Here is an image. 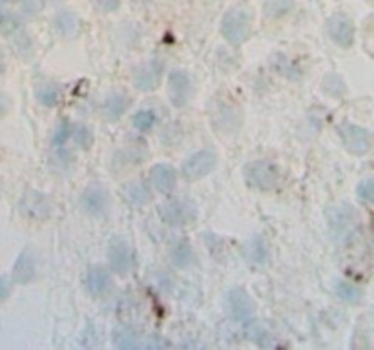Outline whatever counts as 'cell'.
<instances>
[{"mask_svg": "<svg viewBox=\"0 0 374 350\" xmlns=\"http://www.w3.org/2000/svg\"><path fill=\"white\" fill-rule=\"evenodd\" d=\"M13 27H16L15 19L11 15H8V13H2V11H0V32H10Z\"/></svg>", "mask_w": 374, "mask_h": 350, "instance_id": "cell-31", "label": "cell"}, {"mask_svg": "<svg viewBox=\"0 0 374 350\" xmlns=\"http://www.w3.org/2000/svg\"><path fill=\"white\" fill-rule=\"evenodd\" d=\"M338 132H340V137H342L345 148L351 154L365 155L371 150V146H373L369 130H365V128L351 124V122H343Z\"/></svg>", "mask_w": 374, "mask_h": 350, "instance_id": "cell-4", "label": "cell"}, {"mask_svg": "<svg viewBox=\"0 0 374 350\" xmlns=\"http://www.w3.org/2000/svg\"><path fill=\"white\" fill-rule=\"evenodd\" d=\"M73 139H75V143L79 144V146H82L84 150L91 148V144H93V133L90 132V128H86V126L75 128Z\"/></svg>", "mask_w": 374, "mask_h": 350, "instance_id": "cell-27", "label": "cell"}, {"mask_svg": "<svg viewBox=\"0 0 374 350\" xmlns=\"http://www.w3.org/2000/svg\"><path fill=\"white\" fill-rule=\"evenodd\" d=\"M5 68V58H4V51L0 48V71H4Z\"/></svg>", "mask_w": 374, "mask_h": 350, "instance_id": "cell-35", "label": "cell"}, {"mask_svg": "<svg viewBox=\"0 0 374 350\" xmlns=\"http://www.w3.org/2000/svg\"><path fill=\"white\" fill-rule=\"evenodd\" d=\"M80 205L91 215H102L108 210V207H110V199H108V194L104 188L91 186L80 197Z\"/></svg>", "mask_w": 374, "mask_h": 350, "instance_id": "cell-11", "label": "cell"}, {"mask_svg": "<svg viewBox=\"0 0 374 350\" xmlns=\"http://www.w3.org/2000/svg\"><path fill=\"white\" fill-rule=\"evenodd\" d=\"M130 99L121 91H112L104 101V115L108 121H117L128 110Z\"/></svg>", "mask_w": 374, "mask_h": 350, "instance_id": "cell-15", "label": "cell"}, {"mask_svg": "<svg viewBox=\"0 0 374 350\" xmlns=\"http://www.w3.org/2000/svg\"><path fill=\"white\" fill-rule=\"evenodd\" d=\"M338 294H340L342 299H345V301L349 303H358L360 299H362V292H360L358 288L343 281L338 283Z\"/></svg>", "mask_w": 374, "mask_h": 350, "instance_id": "cell-26", "label": "cell"}, {"mask_svg": "<svg viewBox=\"0 0 374 350\" xmlns=\"http://www.w3.org/2000/svg\"><path fill=\"white\" fill-rule=\"evenodd\" d=\"M21 213L32 221H44L54 213V202L43 191L30 190L21 199Z\"/></svg>", "mask_w": 374, "mask_h": 350, "instance_id": "cell-3", "label": "cell"}, {"mask_svg": "<svg viewBox=\"0 0 374 350\" xmlns=\"http://www.w3.org/2000/svg\"><path fill=\"white\" fill-rule=\"evenodd\" d=\"M115 343H117L119 349H135L137 338H135L134 330L126 329V327L115 330Z\"/></svg>", "mask_w": 374, "mask_h": 350, "instance_id": "cell-25", "label": "cell"}, {"mask_svg": "<svg viewBox=\"0 0 374 350\" xmlns=\"http://www.w3.org/2000/svg\"><path fill=\"white\" fill-rule=\"evenodd\" d=\"M165 71V64L159 58H152L148 62L135 69L134 84L143 91H152L155 86L159 84L161 75Z\"/></svg>", "mask_w": 374, "mask_h": 350, "instance_id": "cell-10", "label": "cell"}, {"mask_svg": "<svg viewBox=\"0 0 374 350\" xmlns=\"http://www.w3.org/2000/svg\"><path fill=\"white\" fill-rule=\"evenodd\" d=\"M4 2H8V0H0V4H4Z\"/></svg>", "mask_w": 374, "mask_h": 350, "instance_id": "cell-36", "label": "cell"}, {"mask_svg": "<svg viewBox=\"0 0 374 350\" xmlns=\"http://www.w3.org/2000/svg\"><path fill=\"white\" fill-rule=\"evenodd\" d=\"M68 132H70V124L68 122H62L57 130V133L54 135V143L55 144H62L68 139Z\"/></svg>", "mask_w": 374, "mask_h": 350, "instance_id": "cell-32", "label": "cell"}, {"mask_svg": "<svg viewBox=\"0 0 374 350\" xmlns=\"http://www.w3.org/2000/svg\"><path fill=\"white\" fill-rule=\"evenodd\" d=\"M194 259V252L192 246L187 243V241H181V243H177L174 248H172V261H174V265L179 266V268H185L192 263Z\"/></svg>", "mask_w": 374, "mask_h": 350, "instance_id": "cell-20", "label": "cell"}, {"mask_svg": "<svg viewBox=\"0 0 374 350\" xmlns=\"http://www.w3.org/2000/svg\"><path fill=\"white\" fill-rule=\"evenodd\" d=\"M33 276H35V263L32 259V254L24 252L16 261L15 268H13V277H15V281L26 283L33 279Z\"/></svg>", "mask_w": 374, "mask_h": 350, "instance_id": "cell-18", "label": "cell"}, {"mask_svg": "<svg viewBox=\"0 0 374 350\" xmlns=\"http://www.w3.org/2000/svg\"><path fill=\"white\" fill-rule=\"evenodd\" d=\"M226 305H229V312L235 319H246L254 312V303L248 297V294L241 288H234V290L229 292Z\"/></svg>", "mask_w": 374, "mask_h": 350, "instance_id": "cell-12", "label": "cell"}, {"mask_svg": "<svg viewBox=\"0 0 374 350\" xmlns=\"http://www.w3.org/2000/svg\"><path fill=\"white\" fill-rule=\"evenodd\" d=\"M37 101L46 108L55 106L59 102V88L54 84H44L37 90Z\"/></svg>", "mask_w": 374, "mask_h": 350, "instance_id": "cell-22", "label": "cell"}, {"mask_svg": "<svg viewBox=\"0 0 374 350\" xmlns=\"http://www.w3.org/2000/svg\"><path fill=\"white\" fill-rule=\"evenodd\" d=\"M270 66H274V69L278 71L281 77H289V79H296L298 77V69L296 66H292L289 58L285 57V55H274L272 60H270Z\"/></svg>", "mask_w": 374, "mask_h": 350, "instance_id": "cell-21", "label": "cell"}, {"mask_svg": "<svg viewBox=\"0 0 374 350\" xmlns=\"http://www.w3.org/2000/svg\"><path fill=\"white\" fill-rule=\"evenodd\" d=\"M294 8V0H265L263 11L268 19H281Z\"/></svg>", "mask_w": 374, "mask_h": 350, "instance_id": "cell-19", "label": "cell"}, {"mask_svg": "<svg viewBox=\"0 0 374 350\" xmlns=\"http://www.w3.org/2000/svg\"><path fill=\"white\" fill-rule=\"evenodd\" d=\"M21 8L26 15H35L43 10V2L40 0H22Z\"/></svg>", "mask_w": 374, "mask_h": 350, "instance_id": "cell-30", "label": "cell"}, {"mask_svg": "<svg viewBox=\"0 0 374 350\" xmlns=\"http://www.w3.org/2000/svg\"><path fill=\"white\" fill-rule=\"evenodd\" d=\"M108 259L115 274H128L132 270L134 259H132V250L126 241L121 237H113L108 246Z\"/></svg>", "mask_w": 374, "mask_h": 350, "instance_id": "cell-9", "label": "cell"}, {"mask_svg": "<svg viewBox=\"0 0 374 350\" xmlns=\"http://www.w3.org/2000/svg\"><path fill=\"white\" fill-rule=\"evenodd\" d=\"M358 196L365 202H373L374 199V183L373 179H365L358 185Z\"/></svg>", "mask_w": 374, "mask_h": 350, "instance_id": "cell-28", "label": "cell"}, {"mask_svg": "<svg viewBox=\"0 0 374 350\" xmlns=\"http://www.w3.org/2000/svg\"><path fill=\"white\" fill-rule=\"evenodd\" d=\"M159 347H168L166 343H159V336H152V343H148V349H159Z\"/></svg>", "mask_w": 374, "mask_h": 350, "instance_id": "cell-34", "label": "cell"}, {"mask_svg": "<svg viewBox=\"0 0 374 350\" xmlns=\"http://www.w3.org/2000/svg\"><path fill=\"white\" fill-rule=\"evenodd\" d=\"M192 95V80L188 77L187 71L176 69L168 77V97L170 102L176 108H183L190 101Z\"/></svg>", "mask_w": 374, "mask_h": 350, "instance_id": "cell-7", "label": "cell"}, {"mask_svg": "<svg viewBox=\"0 0 374 350\" xmlns=\"http://www.w3.org/2000/svg\"><path fill=\"white\" fill-rule=\"evenodd\" d=\"M124 199L132 205V207H145L148 205L150 199H152V194H150L148 186L141 180H132L123 188Z\"/></svg>", "mask_w": 374, "mask_h": 350, "instance_id": "cell-16", "label": "cell"}, {"mask_svg": "<svg viewBox=\"0 0 374 350\" xmlns=\"http://www.w3.org/2000/svg\"><path fill=\"white\" fill-rule=\"evenodd\" d=\"M218 157L214 152L209 150H201L198 154L190 155L185 163H183V175L187 180H198L203 179L204 175H209L210 172L215 168Z\"/></svg>", "mask_w": 374, "mask_h": 350, "instance_id": "cell-6", "label": "cell"}, {"mask_svg": "<svg viewBox=\"0 0 374 350\" xmlns=\"http://www.w3.org/2000/svg\"><path fill=\"white\" fill-rule=\"evenodd\" d=\"M54 2H55V0H54Z\"/></svg>", "mask_w": 374, "mask_h": 350, "instance_id": "cell-37", "label": "cell"}, {"mask_svg": "<svg viewBox=\"0 0 374 350\" xmlns=\"http://www.w3.org/2000/svg\"><path fill=\"white\" fill-rule=\"evenodd\" d=\"M243 175H245L248 186L259 191H268L272 190L278 183L279 170L278 166L270 161H252L245 166Z\"/></svg>", "mask_w": 374, "mask_h": 350, "instance_id": "cell-2", "label": "cell"}, {"mask_svg": "<svg viewBox=\"0 0 374 350\" xmlns=\"http://www.w3.org/2000/svg\"><path fill=\"white\" fill-rule=\"evenodd\" d=\"M150 175H152V183H154L155 190L161 191V194H168V191L174 190V186L177 183V174L174 170V166L165 165H155L152 170H150Z\"/></svg>", "mask_w": 374, "mask_h": 350, "instance_id": "cell-13", "label": "cell"}, {"mask_svg": "<svg viewBox=\"0 0 374 350\" xmlns=\"http://www.w3.org/2000/svg\"><path fill=\"white\" fill-rule=\"evenodd\" d=\"M221 33L232 46H239L250 35V15L243 8L226 11L221 21Z\"/></svg>", "mask_w": 374, "mask_h": 350, "instance_id": "cell-1", "label": "cell"}, {"mask_svg": "<svg viewBox=\"0 0 374 350\" xmlns=\"http://www.w3.org/2000/svg\"><path fill=\"white\" fill-rule=\"evenodd\" d=\"M10 104H11L10 99H8V97H5L4 93L0 91V119H2L5 113L10 112Z\"/></svg>", "mask_w": 374, "mask_h": 350, "instance_id": "cell-33", "label": "cell"}, {"mask_svg": "<svg viewBox=\"0 0 374 350\" xmlns=\"http://www.w3.org/2000/svg\"><path fill=\"white\" fill-rule=\"evenodd\" d=\"M112 285L110 274L102 266H90L86 272V288L91 296H104Z\"/></svg>", "mask_w": 374, "mask_h": 350, "instance_id": "cell-14", "label": "cell"}, {"mask_svg": "<svg viewBox=\"0 0 374 350\" xmlns=\"http://www.w3.org/2000/svg\"><path fill=\"white\" fill-rule=\"evenodd\" d=\"M55 30L62 35V37H75L80 32V21L79 16L71 13V11H62L55 16Z\"/></svg>", "mask_w": 374, "mask_h": 350, "instance_id": "cell-17", "label": "cell"}, {"mask_svg": "<svg viewBox=\"0 0 374 350\" xmlns=\"http://www.w3.org/2000/svg\"><path fill=\"white\" fill-rule=\"evenodd\" d=\"M97 10L102 11V13H112L119 8L121 0H91Z\"/></svg>", "mask_w": 374, "mask_h": 350, "instance_id": "cell-29", "label": "cell"}, {"mask_svg": "<svg viewBox=\"0 0 374 350\" xmlns=\"http://www.w3.org/2000/svg\"><path fill=\"white\" fill-rule=\"evenodd\" d=\"M323 91H325L327 95L331 97H342L343 91H345V82L342 80V77L336 73L327 75L325 80H323V84H321Z\"/></svg>", "mask_w": 374, "mask_h": 350, "instance_id": "cell-23", "label": "cell"}, {"mask_svg": "<svg viewBox=\"0 0 374 350\" xmlns=\"http://www.w3.org/2000/svg\"><path fill=\"white\" fill-rule=\"evenodd\" d=\"M155 122H157V115L152 110H141L134 115V126L139 132H150L155 126Z\"/></svg>", "mask_w": 374, "mask_h": 350, "instance_id": "cell-24", "label": "cell"}, {"mask_svg": "<svg viewBox=\"0 0 374 350\" xmlns=\"http://www.w3.org/2000/svg\"><path fill=\"white\" fill-rule=\"evenodd\" d=\"M327 33L329 37L342 48H351L354 43V26L351 19L343 13L332 15L327 22Z\"/></svg>", "mask_w": 374, "mask_h": 350, "instance_id": "cell-8", "label": "cell"}, {"mask_svg": "<svg viewBox=\"0 0 374 350\" xmlns=\"http://www.w3.org/2000/svg\"><path fill=\"white\" fill-rule=\"evenodd\" d=\"M161 219L170 226H185L190 224L196 219V208L190 202L183 201V199H174V201H166L159 208Z\"/></svg>", "mask_w": 374, "mask_h": 350, "instance_id": "cell-5", "label": "cell"}]
</instances>
